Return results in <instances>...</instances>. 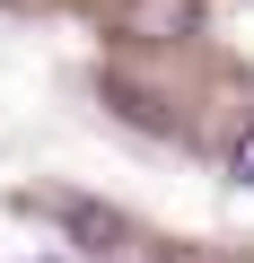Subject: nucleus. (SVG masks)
<instances>
[{
	"instance_id": "obj_2",
	"label": "nucleus",
	"mask_w": 254,
	"mask_h": 263,
	"mask_svg": "<svg viewBox=\"0 0 254 263\" xmlns=\"http://www.w3.org/2000/svg\"><path fill=\"white\" fill-rule=\"evenodd\" d=\"M228 176H237V184H254V123L237 132V149H228Z\"/></svg>"
},
{
	"instance_id": "obj_1",
	"label": "nucleus",
	"mask_w": 254,
	"mask_h": 263,
	"mask_svg": "<svg viewBox=\"0 0 254 263\" xmlns=\"http://www.w3.org/2000/svg\"><path fill=\"white\" fill-rule=\"evenodd\" d=\"M193 0H114V27L123 35H149V44H167V35H193Z\"/></svg>"
}]
</instances>
